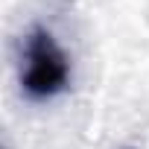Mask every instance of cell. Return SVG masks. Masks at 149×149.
<instances>
[{
	"instance_id": "cell-1",
	"label": "cell",
	"mask_w": 149,
	"mask_h": 149,
	"mask_svg": "<svg viewBox=\"0 0 149 149\" xmlns=\"http://www.w3.org/2000/svg\"><path fill=\"white\" fill-rule=\"evenodd\" d=\"M24 73L21 85L29 100H50L70 82V61L50 29L32 26L24 41Z\"/></svg>"
}]
</instances>
